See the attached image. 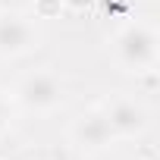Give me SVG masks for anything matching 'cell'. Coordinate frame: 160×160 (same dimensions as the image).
Here are the masks:
<instances>
[{
	"label": "cell",
	"instance_id": "cell-1",
	"mask_svg": "<svg viewBox=\"0 0 160 160\" xmlns=\"http://www.w3.org/2000/svg\"><path fill=\"white\" fill-rule=\"evenodd\" d=\"M113 57L129 72H148L157 63V32L148 22H126L113 35Z\"/></svg>",
	"mask_w": 160,
	"mask_h": 160
},
{
	"label": "cell",
	"instance_id": "cell-2",
	"mask_svg": "<svg viewBox=\"0 0 160 160\" xmlns=\"http://www.w3.org/2000/svg\"><path fill=\"white\" fill-rule=\"evenodd\" d=\"M16 98H19V104L28 107V110L50 113V110H57L60 101H63V85H60V78H57L50 69H38V72L22 75V82L16 85Z\"/></svg>",
	"mask_w": 160,
	"mask_h": 160
},
{
	"label": "cell",
	"instance_id": "cell-3",
	"mask_svg": "<svg viewBox=\"0 0 160 160\" xmlns=\"http://www.w3.org/2000/svg\"><path fill=\"white\" fill-rule=\"evenodd\" d=\"M38 47V28L22 13H0V57H22Z\"/></svg>",
	"mask_w": 160,
	"mask_h": 160
},
{
	"label": "cell",
	"instance_id": "cell-4",
	"mask_svg": "<svg viewBox=\"0 0 160 160\" xmlns=\"http://www.w3.org/2000/svg\"><path fill=\"white\" fill-rule=\"evenodd\" d=\"M72 144L78 148V151H104L116 135H113V129H110V119H107V113L104 110H88V113H82L75 122H72Z\"/></svg>",
	"mask_w": 160,
	"mask_h": 160
},
{
	"label": "cell",
	"instance_id": "cell-5",
	"mask_svg": "<svg viewBox=\"0 0 160 160\" xmlns=\"http://www.w3.org/2000/svg\"><path fill=\"white\" fill-rule=\"evenodd\" d=\"M104 113L110 119L113 135H126L129 138V135H141L148 129V110L138 101H132V98H113L104 107Z\"/></svg>",
	"mask_w": 160,
	"mask_h": 160
},
{
	"label": "cell",
	"instance_id": "cell-6",
	"mask_svg": "<svg viewBox=\"0 0 160 160\" xmlns=\"http://www.w3.org/2000/svg\"><path fill=\"white\" fill-rule=\"evenodd\" d=\"M63 3H66L69 10H78V13H82L85 7H91V0H63Z\"/></svg>",
	"mask_w": 160,
	"mask_h": 160
},
{
	"label": "cell",
	"instance_id": "cell-7",
	"mask_svg": "<svg viewBox=\"0 0 160 160\" xmlns=\"http://www.w3.org/2000/svg\"><path fill=\"white\" fill-rule=\"evenodd\" d=\"M3 122H7V98L0 94V126H3Z\"/></svg>",
	"mask_w": 160,
	"mask_h": 160
}]
</instances>
